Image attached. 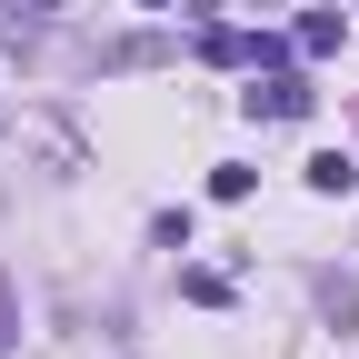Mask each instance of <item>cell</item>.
I'll return each mask as SVG.
<instances>
[{
  "instance_id": "cell-2",
  "label": "cell",
  "mask_w": 359,
  "mask_h": 359,
  "mask_svg": "<svg viewBox=\"0 0 359 359\" xmlns=\"http://www.w3.org/2000/svg\"><path fill=\"white\" fill-rule=\"evenodd\" d=\"M309 190H320V200L359 190V160H349V150H320V160H309Z\"/></svg>"
},
{
  "instance_id": "cell-3",
  "label": "cell",
  "mask_w": 359,
  "mask_h": 359,
  "mask_svg": "<svg viewBox=\"0 0 359 359\" xmlns=\"http://www.w3.org/2000/svg\"><path fill=\"white\" fill-rule=\"evenodd\" d=\"M339 30H349L339 11H309V20H299V50H309V60H330V50H339Z\"/></svg>"
},
{
  "instance_id": "cell-5",
  "label": "cell",
  "mask_w": 359,
  "mask_h": 359,
  "mask_svg": "<svg viewBox=\"0 0 359 359\" xmlns=\"http://www.w3.org/2000/svg\"><path fill=\"white\" fill-rule=\"evenodd\" d=\"M11 330H20V309H11V269H0V349H11Z\"/></svg>"
},
{
  "instance_id": "cell-6",
  "label": "cell",
  "mask_w": 359,
  "mask_h": 359,
  "mask_svg": "<svg viewBox=\"0 0 359 359\" xmlns=\"http://www.w3.org/2000/svg\"><path fill=\"white\" fill-rule=\"evenodd\" d=\"M140 11H170V0H140Z\"/></svg>"
},
{
  "instance_id": "cell-4",
  "label": "cell",
  "mask_w": 359,
  "mask_h": 359,
  "mask_svg": "<svg viewBox=\"0 0 359 359\" xmlns=\"http://www.w3.org/2000/svg\"><path fill=\"white\" fill-rule=\"evenodd\" d=\"M150 60H170V40H120L110 50V70H150Z\"/></svg>"
},
{
  "instance_id": "cell-1",
  "label": "cell",
  "mask_w": 359,
  "mask_h": 359,
  "mask_svg": "<svg viewBox=\"0 0 359 359\" xmlns=\"http://www.w3.org/2000/svg\"><path fill=\"white\" fill-rule=\"evenodd\" d=\"M309 110H320V90H309L299 70H269V80L250 90V120H309Z\"/></svg>"
}]
</instances>
